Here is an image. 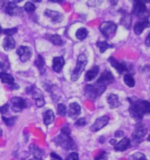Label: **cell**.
<instances>
[{"label": "cell", "instance_id": "33", "mask_svg": "<svg viewBox=\"0 0 150 160\" xmlns=\"http://www.w3.org/2000/svg\"><path fill=\"white\" fill-rule=\"evenodd\" d=\"M35 9H36V6L32 2H27L26 5H24V10L27 12H33L35 11Z\"/></svg>", "mask_w": 150, "mask_h": 160}, {"label": "cell", "instance_id": "28", "mask_svg": "<svg viewBox=\"0 0 150 160\" xmlns=\"http://www.w3.org/2000/svg\"><path fill=\"white\" fill-rule=\"evenodd\" d=\"M131 17H130V15L128 14L127 12H124V15L122 16L121 20H120V22H121L122 25H124L127 29L130 28V27H131Z\"/></svg>", "mask_w": 150, "mask_h": 160}, {"label": "cell", "instance_id": "38", "mask_svg": "<svg viewBox=\"0 0 150 160\" xmlns=\"http://www.w3.org/2000/svg\"><path fill=\"white\" fill-rule=\"evenodd\" d=\"M66 160H79V156L76 152H71L67 156Z\"/></svg>", "mask_w": 150, "mask_h": 160}, {"label": "cell", "instance_id": "22", "mask_svg": "<svg viewBox=\"0 0 150 160\" xmlns=\"http://www.w3.org/2000/svg\"><path fill=\"white\" fill-rule=\"evenodd\" d=\"M34 64L38 68V70L40 71L41 74L43 75L46 71V63H45V60L43 59L41 55H38L36 60L34 62Z\"/></svg>", "mask_w": 150, "mask_h": 160}, {"label": "cell", "instance_id": "41", "mask_svg": "<svg viewBox=\"0 0 150 160\" xmlns=\"http://www.w3.org/2000/svg\"><path fill=\"white\" fill-rule=\"evenodd\" d=\"M50 156H51V158L54 160H62L61 157L59 155H57L56 152H51V153H50Z\"/></svg>", "mask_w": 150, "mask_h": 160}, {"label": "cell", "instance_id": "27", "mask_svg": "<svg viewBox=\"0 0 150 160\" xmlns=\"http://www.w3.org/2000/svg\"><path fill=\"white\" fill-rule=\"evenodd\" d=\"M0 79L3 83L8 84L9 85L14 84V78L12 75H10L8 73H6L5 71H1L0 72Z\"/></svg>", "mask_w": 150, "mask_h": 160}, {"label": "cell", "instance_id": "37", "mask_svg": "<svg viewBox=\"0 0 150 160\" xmlns=\"http://www.w3.org/2000/svg\"><path fill=\"white\" fill-rule=\"evenodd\" d=\"M108 154L104 151H101L99 152V154L96 158H95V160H105L107 158Z\"/></svg>", "mask_w": 150, "mask_h": 160}, {"label": "cell", "instance_id": "13", "mask_svg": "<svg viewBox=\"0 0 150 160\" xmlns=\"http://www.w3.org/2000/svg\"><path fill=\"white\" fill-rule=\"evenodd\" d=\"M108 61H109V62L112 64V66H113V68H114L119 74H122V73H124V72H126V71H129V69H128V67H127V65L126 64L125 62L118 61L115 58H113V57H110V58L108 59Z\"/></svg>", "mask_w": 150, "mask_h": 160}, {"label": "cell", "instance_id": "26", "mask_svg": "<svg viewBox=\"0 0 150 160\" xmlns=\"http://www.w3.org/2000/svg\"><path fill=\"white\" fill-rule=\"evenodd\" d=\"M29 151L33 154V157L36 158H41L43 155H44V151L35 144H31L29 146Z\"/></svg>", "mask_w": 150, "mask_h": 160}, {"label": "cell", "instance_id": "32", "mask_svg": "<svg viewBox=\"0 0 150 160\" xmlns=\"http://www.w3.org/2000/svg\"><path fill=\"white\" fill-rule=\"evenodd\" d=\"M2 120L5 122V125L6 126H13L15 123V121L17 120V116H13V117H5V116H2Z\"/></svg>", "mask_w": 150, "mask_h": 160}, {"label": "cell", "instance_id": "1", "mask_svg": "<svg viewBox=\"0 0 150 160\" xmlns=\"http://www.w3.org/2000/svg\"><path fill=\"white\" fill-rule=\"evenodd\" d=\"M127 100L131 104L129 113L135 121L140 122L145 114L150 113V104L148 100H141L135 98H128Z\"/></svg>", "mask_w": 150, "mask_h": 160}, {"label": "cell", "instance_id": "48", "mask_svg": "<svg viewBox=\"0 0 150 160\" xmlns=\"http://www.w3.org/2000/svg\"><path fill=\"white\" fill-rule=\"evenodd\" d=\"M3 67H4V65H3V64H2V62H0V68H2V69H3Z\"/></svg>", "mask_w": 150, "mask_h": 160}, {"label": "cell", "instance_id": "35", "mask_svg": "<svg viewBox=\"0 0 150 160\" xmlns=\"http://www.w3.org/2000/svg\"><path fill=\"white\" fill-rule=\"evenodd\" d=\"M131 160H148L147 157H146L143 153L141 152H136L134 154H133L130 158Z\"/></svg>", "mask_w": 150, "mask_h": 160}, {"label": "cell", "instance_id": "4", "mask_svg": "<svg viewBox=\"0 0 150 160\" xmlns=\"http://www.w3.org/2000/svg\"><path fill=\"white\" fill-rule=\"evenodd\" d=\"M106 87L95 83L94 85H87L85 87V94L90 99H96L99 96L103 93Z\"/></svg>", "mask_w": 150, "mask_h": 160}, {"label": "cell", "instance_id": "12", "mask_svg": "<svg viewBox=\"0 0 150 160\" xmlns=\"http://www.w3.org/2000/svg\"><path fill=\"white\" fill-rule=\"evenodd\" d=\"M17 54L21 62H27L32 57V48L27 46H19L17 49Z\"/></svg>", "mask_w": 150, "mask_h": 160}, {"label": "cell", "instance_id": "6", "mask_svg": "<svg viewBox=\"0 0 150 160\" xmlns=\"http://www.w3.org/2000/svg\"><path fill=\"white\" fill-rule=\"evenodd\" d=\"M99 30L105 39H112L117 31V25L112 21H104L100 25Z\"/></svg>", "mask_w": 150, "mask_h": 160}, {"label": "cell", "instance_id": "7", "mask_svg": "<svg viewBox=\"0 0 150 160\" xmlns=\"http://www.w3.org/2000/svg\"><path fill=\"white\" fill-rule=\"evenodd\" d=\"M147 132H148V129H147L145 125L141 122L138 123L135 126V128L133 132V134H132V139H133V143L136 145L139 144L142 141L143 137L146 136Z\"/></svg>", "mask_w": 150, "mask_h": 160}, {"label": "cell", "instance_id": "8", "mask_svg": "<svg viewBox=\"0 0 150 160\" xmlns=\"http://www.w3.org/2000/svg\"><path fill=\"white\" fill-rule=\"evenodd\" d=\"M9 105H11V108L15 113H19L27 107V100L20 97H13L11 99Z\"/></svg>", "mask_w": 150, "mask_h": 160}, {"label": "cell", "instance_id": "45", "mask_svg": "<svg viewBox=\"0 0 150 160\" xmlns=\"http://www.w3.org/2000/svg\"><path fill=\"white\" fill-rule=\"evenodd\" d=\"M110 143H112L113 145H115L117 143V141L115 139H112V140H110Z\"/></svg>", "mask_w": 150, "mask_h": 160}, {"label": "cell", "instance_id": "2", "mask_svg": "<svg viewBox=\"0 0 150 160\" xmlns=\"http://www.w3.org/2000/svg\"><path fill=\"white\" fill-rule=\"evenodd\" d=\"M54 142L56 143V145L61 146L65 150L75 149V142L71 138L70 129L68 126H64L61 128V134L54 139Z\"/></svg>", "mask_w": 150, "mask_h": 160}, {"label": "cell", "instance_id": "39", "mask_svg": "<svg viewBox=\"0 0 150 160\" xmlns=\"http://www.w3.org/2000/svg\"><path fill=\"white\" fill-rule=\"evenodd\" d=\"M10 105L8 103L5 104V105H3L2 107H0V113H2V114H5L8 112V109H9Z\"/></svg>", "mask_w": 150, "mask_h": 160}, {"label": "cell", "instance_id": "36", "mask_svg": "<svg viewBox=\"0 0 150 160\" xmlns=\"http://www.w3.org/2000/svg\"><path fill=\"white\" fill-rule=\"evenodd\" d=\"M18 32V28H8V29H4L2 31V33L6 34V36H12L13 34Z\"/></svg>", "mask_w": 150, "mask_h": 160}, {"label": "cell", "instance_id": "19", "mask_svg": "<svg viewBox=\"0 0 150 160\" xmlns=\"http://www.w3.org/2000/svg\"><path fill=\"white\" fill-rule=\"evenodd\" d=\"M131 144V141L129 140V138L124 137L121 141H119L114 145V150L117 151H125L127 150Z\"/></svg>", "mask_w": 150, "mask_h": 160}, {"label": "cell", "instance_id": "29", "mask_svg": "<svg viewBox=\"0 0 150 160\" xmlns=\"http://www.w3.org/2000/svg\"><path fill=\"white\" fill-rule=\"evenodd\" d=\"M97 47L99 48L101 53H104V52L107 50L108 48H112L113 46L110 45V44H108L107 42H105V41H99L97 42Z\"/></svg>", "mask_w": 150, "mask_h": 160}, {"label": "cell", "instance_id": "44", "mask_svg": "<svg viewBox=\"0 0 150 160\" xmlns=\"http://www.w3.org/2000/svg\"><path fill=\"white\" fill-rule=\"evenodd\" d=\"M149 36H150V34H148V35L147 36V38H146V45H147L148 47H149V46H150V43H149Z\"/></svg>", "mask_w": 150, "mask_h": 160}, {"label": "cell", "instance_id": "21", "mask_svg": "<svg viewBox=\"0 0 150 160\" xmlns=\"http://www.w3.org/2000/svg\"><path fill=\"white\" fill-rule=\"evenodd\" d=\"M16 46V42H15L14 39L12 38V36H5L3 42V47L5 48V50L9 51L13 49Z\"/></svg>", "mask_w": 150, "mask_h": 160}, {"label": "cell", "instance_id": "18", "mask_svg": "<svg viewBox=\"0 0 150 160\" xmlns=\"http://www.w3.org/2000/svg\"><path fill=\"white\" fill-rule=\"evenodd\" d=\"M81 113V107L77 102H73V103L70 104V107H69V116L73 119H75Z\"/></svg>", "mask_w": 150, "mask_h": 160}, {"label": "cell", "instance_id": "15", "mask_svg": "<svg viewBox=\"0 0 150 160\" xmlns=\"http://www.w3.org/2000/svg\"><path fill=\"white\" fill-rule=\"evenodd\" d=\"M44 15L54 23H60L63 19L62 14L59 12H56V11H52V10L47 9L44 12Z\"/></svg>", "mask_w": 150, "mask_h": 160}, {"label": "cell", "instance_id": "25", "mask_svg": "<svg viewBox=\"0 0 150 160\" xmlns=\"http://www.w3.org/2000/svg\"><path fill=\"white\" fill-rule=\"evenodd\" d=\"M46 38H47L50 42H52L54 45H56V46H61L64 43L63 40L58 34H47Z\"/></svg>", "mask_w": 150, "mask_h": 160}, {"label": "cell", "instance_id": "40", "mask_svg": "<svg viewBox=\"0 0 150 160\" xmlns=\"http://www.w3.org/2000/svg\"><path fill=\"white\" fill-rule=\"evenodd\" d=\"M85 124H86V120L85 118H80L79 120H77L75 122V126H77V127H83Z\"/></svg>", "mask_w": 150, "mask_h": 160}, {"label": "cell", "instance_id": "3", "mask_svg": "<svg viewBox=\"0 0 150 160\" xmlns=\"http://www.w3.org/2000/svg\"><path fill=\"white\" fill-rule=\"evenodd\" d=\"M88 62L87 57L85 54H81L77 57V62H76V65H75L74 71L71 73V80L73 82H75L76 80L80 78V76L82 74V72L85 71V66Z\"/></svg>", "mask_w": 150, "mask_h": 160}, {"label": "cell", "instance_id": "11", "mask_svg": "<svg viewBox=\"0 0 150 160\" xmlns=\"http://www.w3.org/2000/svg\"><path fill=\"white\" fill-rule=\"evenodd\" d=\"M110 121V118L107 115H104L101 117L98 118L95 122L90 126V130L92 132H98L100 130L101 128H103L104 127H105Z\"/></svg>", "mask_w": 150, "mask_h": 160}, {"label": "cell", "instance_id": "20", "mask_svg": "<svg viewBox=\"0 0 150 160\" xmlns=\"http://www.w3.org/2000/svg\"><path fill=\"white\" fill-rule=\"evenodd\" d=\"M99 71V67L98 65L93 66L90 70L86 72L85 77V80L86 82H90V81H92V80L98 76Z\"/></svg>", "mask_w": 150, "mask_h": 160}, {"label": "cell", "instance_id": "17", "mask_svg": "<svg viewBox=\"0 0 150 160\" xmlns=\"http://www.w3.org/2000/svg\"><path fill=\"white\" fill-rule=\"evenodd\" d=\"M65 64V61H64V58L62 57H54L53 59V65L52 68L54 71H56L57 73L61 72L62 71V68Z\"/></svg>", "mask_w": 150, "mask_h": 160}, {"label": "cell", "instance_id": "43", "mask_svg": "<svg viewBox=\"0 0 150 160\" xmlns=\"http://www.w3.org/2000/svg\"><path fill=\"white\" fill-rule=\"evenodd\" d=\"M19 88V85H17V84H12V85H10V89L11 90H18Z\"/></svg>", "mask_w": 150, "mask_h": 160}, {"label": "cell", "instance_id": "30", "mask_svg": "<svg viewBox=\"0 0 150 160\" xmlns=\"http://www.w3.org/2000/svg\"><path fill=\"white\" fill-rule=\"evenodd\" d=\"M87 36H88V30L85 28H81L75 33V37L77 38L78 40H80V41L85 40Z\"/></svg>", "mask_w": 150, "mask_h": 160}, {"label": "cell", "instance_id": "50", "mask_svg": "<svg viewBox=\"0 0 150 160\" xmlns=\"http://www.w3.org/2000/svg\"><path fill=\"white\" fill-rule=\"evenodd\" d=\"M2 133H3V132H2V130H1V129H0V137H1V136H2Z\"/></svg>", "mask_w": 150, "mask_h": 160}, {"label": "cell", "instance_id": "47", "mask_svg": "<svg viewBox=\"0 0 150 160\" xmlns=\"http://www.w3.org/2000/svg\"><path fill=\"white\" fill-rule=\"evenodd\" d=\"M30 160H42L41 158H32V159Z\"/></svg>", "mask_w": 150, "mask_h": 160}, {"label": "cell", "instance_id": "16", "mask_svg": "<svg viewBox=\"0 0 150 160\" xmlns=\"http://www.w3.org/2000/svg\"><path fill=\"white\" fill-rule=\"evenodd\" d=\"M149 26L150 23L148 19H141V21L137 22V23L134 25V27H133L134 33H135L136 35H140V34L143 32V30L145 28H148Z\"/></svg>", "mask_w": 150, "mask_h": 160}, {"label": "cell", "instance_id": "49", "mask_svg": "<svg viewBox=\"0 0 150 160\" xmlns=\"http://www.w3.org/2000/svg\"><path fill=\"white\" fill-rule=\"evenodd\" d=\"M2 31H3V29H2V28H1V26H0V34L2 33Z\"/></svg>", "mask_w": 150, "mask_h": 160}, {"label": "cell", "instance_id": "31", "mask_svg": "<svg viewBox=\"0 0 150 160\" xmlns=\"http://www.w3.org/2000/svg\"><path fill=\"white\" fill-rule=\"evenodd\" d=\"M124 82L125 84L129 86V87H133L135 85V81H134V78H133V76L129 73H127L124 76Z\"/></svg>", "mask_w": 150, "mask_h": 160}, {"label": "cell", "instance_id": "34", "mask_svg": "<svg viewBox=\"0 0 150 160\" xmlns=\"http://www.w3.org/2000/svg\"><path fill=\"white\" fill-rule=\"evenodd\" d=\"M57 113L59 115H61V116H64L66 113H67V108L64 104H58L57 106Z\"/></svg>", "mask_w": 150, "mask_h": 160}, {"label": "cell", "instance_id": "23", "mask_svg": "<svg viewBox=\"0 0 150 160\" xmlns=\"http://www.w3.org/2000/svg\"><path fill=\"white\" fill-rule=\"evenodd\" d=\"M107 103L109 104L111 108H117L120 106V102L117 94H110L107 97Z\"/></svg>", "mask_w": 150, "mask_h": 160}, {"label": "cell", "instance_id": "46", "mask_svg": "<svg viewBox=\"0 0 150 160\" xmlns=\"http://www.w3.org/2000/svg\"><path fill=\"white\" fill-rule=\"evenodd\" d=\"M50 2H56V3H61L62 1H61V0H49Z\"/></svg>", "mask_w": 150, "mask_h": 160}, {"label": "cell", "instance_id": "14", "mask_svg": "<svg viewBox=\"0 0 150 160\" xmlns=\"http://www.w3.org/2000/svg\"><path fill=\"white\" fill-rule=\"evenodd\" d=\"M21 10L22 8L16 5V2H8V4L5 5V12L11 16H18L21 14Z\"/></svg>", "mask_w": 150, "mask_h": 160}, {"label": "cell", "instance_id": "10", "mask_svg": "<svg viewBox=\"0 0 150 160\" xmlns=\"http://www.w3.org/2000/svg\"><path fill=\"white\" fill-rule=\"evenodd\" d=\"M114 80H115V78L113 77V73L110 71H108V70H105V71H103V73L101 74L100 78L98 79V81L96 83H98L99 85H104V86L106 87L108 85L113 83Z\"/></svg>", "mask_w": 150, "mask_h": 160}, {"label": "cell", "instance_id": "24", "mask_svg": "<svg viewBox=\"0 0 150 160\" xmlns=\"http://www.w3.org/2000/svg\"><path fill=\"white\" fill-rule=\"evenodd\" d=\"M55 121V113L54 112L50 110V109H47V111L44 113L43 114V122L46 126L50 125L53 122Z\"/></svg>", "mask_w": 150, "mask_h": 160}, {"label": "cell", "instance_id": "42", "mask_svg": "<svg viewBox=\"0 0 150 160\" xmlns=\"http://www.w3.org/2000/svg\"><path fill=\"white\" fill-rule=\"evenodd\" d=\"M124 135V132L121 131V130H118L115 134H114V136H115V137H122Z\"/></svg>", "mask_w": 150, "mask_h": 160}, {"label": "cell", "instance_id": "5", "mask_svg": "<svg viewBox=\"0 0 150 160\" xmlns=\"http://www.w3.org/2000/svg\"><path fill=\"white\" fill-rule=\"evenodd\" d=\"M132 13L133 15L137 16L139 19H148V11L146 5L140 0H137L133 2V10H132Z\"/></svg>", "mask_w": 150, "mask_h": 160}, {"label": "cell", "instance_id": "9", "mask_svg": "<svg viewBox=\"0 0 150 160\" xmlns=\"http://www.w3.org/2000/svg\"><path fill=\"white\" fill-rule=\"evenodd\" d=\"M27 92L31 93L33 95V99H35L36 101V106L38 108H41L45 105V99H44V96L43 93L40 91L35 88L34 85H32V87H28L27 89Z\"/></svg>", "mask_w": 150, "mask_h": 160}]
</instances>
